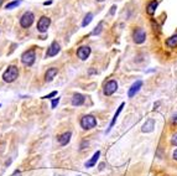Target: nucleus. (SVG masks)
Returning <instances> with one entry per match:
<instances>
[{"label": "nucleus", "instance_id": "f257e3e1", "mask_svg": "<svg viewBox=\"0 0 177 176\" xmlns=\"http://www.w3.org/2000/svg\"><path fill=\"white\" fill-rule=\"evenodd\" d=\"M19 76V70L16 66L11 65V66H7V68L5 70V72L2 73V80L7 83H12Z\"/></svg>", "mask_w": 177, "mask_h": 176}, {"label": "nucleus", "instance_id": "f03ea898", "mask_svg": "<svg viewBox=\"0 0 177 176\" xmlns=\"http://www.w3.org/2000/svg\"><path fill=\"white\" fill-rule=\"evenodd\" d=\"M81 127L84 129V130H89V129H93L95 125H97V119L90 115V114H87V115H83L81 118V122H79Z\"/></svg>", "mask_w": 177, "mask_h": 176}, {"label": "nucleus", "instance_id": "7ed1b4c3", "mask_svg": "<svg viewBox=\"0 0 177 176\" xmlns=\"http://www.w3.org/2000/svg\"><path fill=\"white\" fill-rule=\"evenodd\" d=\"M35 60H36V53H35L34 49L27 50L21 55V62L25 66H32L35 63Z\"/></svg>", "mask_w": 177, "mask_h": 176}, {"label": "nucleus", "instance_id": "20e7f679", "mask_svg": "<svg viewBox=\"0 0 177 176\" xmlns=\"http://www.w3.org/2000/svg\"><path fill=\"white\" fill-rule=\"evenodd\" d=\"M133 40L135 44L140 45V44H144L145 40H146V31L143 29V27H138L134 30L133 32Z\"/></svg>", "mask_w": 177, "mask_h": 176}, {"label": "nucleus", "instance_id": "39448f33", "mask_svg": "<svg viewBox=\"0 0 177 176\" xmlns=\"http://www.w3.org/2000/svg\"><path fill=\"white\" fill-rule=\"evenodd\" d=\"M34 20H35V16L31 11H26L21 17H20V25L24 27V29H27L30 27L32 24H34Z\"/></svg>", "mask_w": 177, "mask_h": 176}, {"label": "nucleus", "instance_id": "423d86ee", "mask_svg": "<svg viewBox=\"0 0 177 176\" xmlns=\"http://www.w3.org/2000/svg\"><path fill=\"white\" fill-rule=\"evenodd\" d=\"M50 25H51V19L47 16H41L40 20L37 21V31L41 34H45L50 27Z\"/></svg>", "mask_w": 177, "mask_h": 176}, {"label": "nucleus", "instance_id": "0eeeda50", "mask_svg": "<svg viewBox=\"0 0 177 176\" xmlns=\"http://www.w3.org/2000/svg\"><path fill=\"white\" fill-rule=\"evenodd\" d=\"M116 89H118V82H116L115 80H110L109 82H107V83L104 85L103 93H104L105 95H111V94H114V93L116 92Z\"/></svg>", "mask_w": 177, "mask_h": 176}, {"label": "nucleus", "instance_id": "6e6552de", "mask_svg": "<svg viewBox=\"0 0 177 176\" xmlns=\"http://www.w3.org/2000/svg\"><path fill=\"white\" fill-rule=\"evenodd\" d=\"M60 50H61V46H60V44H58L57 41H53V42L50 45V47L47 49V52H46V57H53V56H56V55L60 52Z\"/></svg>", "mask_w": 177, "mask_h": 176}, {"label": "nucleus", "instance_id": "1a4fd4ad", "mask_svg": "<svg viewBox=\"0 0 177 176\" xmlns=\"http://www.w3.org/2000/svg\"><path fill=\"white\" fill-rule=\"evenodd\" d=\"M143 87V81H135L133 85H131V87L129 88V90H128V97L129 98H133L134 95H136V93L141 89Z\"/></svg>", "mask_w": 177, "mask_h": 176}, {"label": "nucleus", "instance_id": "9d476101", "mask_svg": "<svg viewBox=\"0 0 177 176\" xmlns=\"http://www.w3.org/2000/svg\"><path fill=\"white\" fill-rule=\"evenodd\" d=\"M89 55H90V47H88V46H82V47H79V49L77 50V56H78V58H81L82 61L87 60L89 57Z\"/></svg>", "mask_w": 177, "mask_h": 176}, {"label": "nucleus", "instance_id": "9b49d317", "mask_svg": "<svg viewBox=\"0 0 177 176\" xmlns=\"http://www.w3.org/2000/svg\"><path fill=\"white\" fill-rule=\"evenodd\" d=\"M157 6H159V1H157V0H151V1H149L148 5H146V14L150 15V16H152V15L156 12Z\"/></svg>", "mask_w": 177, "mask_h": 176}, {"label": "nucleus", "instance_id": "f8f14e48", "mask_svg": "<svg viewBox=\"0 0 177 176\" xmlns=\"http://www.w3.org/2000/svg\"><path fill=\"white\" fill-rule=\"evenodd\" d=\"M84 100H86V98H84L83 94L76 93V94H73V97H72V105L79 107V105H82V104L84 103Z\"/></svg>", "mask_w": 177, "mask_h": 176}, {"label": "nucleus", "instance_id": "ddd939ff", "mask_svg": "<svg viewBox=\"0 0 177 176\" xmlns=\"http://www.w3.org/2000/svg\"><path fill=\"white\" fill-rule=\"evenodd\" d=\"M154 128H155V119L150 118V119H148L146 123L143 125L141 130H143V133H151V132L154 130Z\"/></svg>", "mask_w": 177, "mask_h": 176}, {"label": "nucleus", "instance_id": "4468645a", "mask_svg": "<svg viewBox=\"0 0 177 176\" xmlns=\"http://www.w3.org/2000/svg\"><path fill=\"white\" fill-rule=\"evenodd\" d=\"M71 137H72V133H71V132H66V133L61 134V135L58 137V143H60V145H62V146L67 145V144L70 143V140H71Z\"/></svg>", "mask_w": 177, "mask_h": 176}, {"label": "nucleus", "instance_id": "2eb2a0df", "mask_svg": "<svg viewBox=\"0 0 177 176\" xmlns=\"http://www.w3.org/2000/svg\"><path fill=\"white\" fill-rule=\"evenodd\" d=\"M57 72H58V70H57L56 67H51V68H48V70L46 71V73H45V81H46V82H51V81L56 77Z\"/></svg>", "mask_w": 177, "mask_h": 176}, {"label": "nucleus", "instance_id": "dca6fc26", "mask_svg": "<svg viewBox=\"0 0 177 176\" xmlns=\"http://www.w3.org/2000/svg\"><path fill=\"white\" fill-rule=\"evenodd\" d=\"M124 103H121L120 105H119V108H118V110L115 112V114H114V117H113V119H111V122H110V125H109V128H108V130H107V133H109L110 132V129L113 128V125L115 124V122H116V119H118V117H119V114L121 113V110H123V108H124Z\"/></svg>", "mask_w": 177, "mask_h": 176}, {"label": "nucleus", "instance_id": "f3484780", "mask_svg": "<svg viewBox=\"0 0 177 176\" xmlns=\"http://www.w3.org/2000/svg\"><path fill=\"white\" fill-rule=\"evenodd\" d=\"M99 156H100V151L94 153V155H93L88 161L86 163V168H93V166L97 164V161H98V159H99Z\"/></svg>", "mask_w": 177, "mask_h": 176}, {"label": "nucleus", "instance_id": "a211bd4d", "mask_svg": "<svg viewBox=\"0 0 177 176\" xmlns=\"http://www.w3.org/2000/svg\"><path fill=\"white\" fill-rule=\"evenodd\" d=\"M165 44H166V46H167V47H170V49L176 47L177 46V34L172 35V36H170V37H167Z\"/></svg>", "mask_w": 177, "mask_h": 176}, {"label": "nucleus", "instance_id": "6ab92c4d", "mask_svg": "<svg viewBox=\"0 0 177 176\" xmlns=\"http://www.w3.org/2000/svg\"><path fill=\"white\" fill-rule=\"evenodd\" d=\"M93 20V14L92 12H88L86 16H84V19H83V22H82V26L83 27H86V26H88L89 24H90V21Z\"/></svg>", "mask_w": 177, "mask_h": 176}, {"label": "nucleus", "instance_id": "aec40b11", "mask_svg": "<svg viewBox=\"0 0 177 176\" xmlns=\"http://www.w3.org/2000/svg\"><path fill=\"white\" fill-rule=\"evenodd\" d=\"M21 1H22V0H15V1H11V2H9V4H6V6H5V9H7V10H11V9H14V7H16V6H19V5L21 4Z\"/></svg>", "mask_w": 177, "mask_h": 176}, {"label": "nucleus", "instance_id": "412c9836", "mask_svg": "<svg viewBox=\"0 0 177 176\" xmlns=\"http://www.w3.org/2000/svg\"><path fill=\"white\" fill-rule=\"evenodd\" d=\"M103 26H104V21H100L98 24V26L92 31V35H99L102 32V30H103Z\"/></svg>", "mask_w": 177, "mask_h": 176}, {"label": "nucleus", "instance_id": "4be33fe9", "mask_svg": "<svg viewBox=\"0 0 177 176\" xmlns=\"http://www.w3.org/2000/svg\"><path fill=\"white\" fill-rule=\"evenodd\" d=\"M151 26H152V29H154V31H155L156 34H160V32H161V30H160V25H159L155 20H151Z\"/></svg>", "mask_w": 177, "mask_h": 176}, {"label": "nucleus", "instance_id": "5701e85b", "mask_svg": "<svg viewBox=\"0 0 177 176\" xmlns=\"http://www.w3.org/2000/svg\"><path fill=\"white\" fill-rule=\"evenodd\" d=\"M171 145H174V146H176L177 148V132L176 133H174L172 137H171Z\"/></svg>", "mask_w": 177, "mask_h": 176}, {"label": "nucleus", "instance_id": "b1692460", "mask_svg": "<svg viewBox=\"0 0 177 176\" xmlns=\"http://www.w3.org/2000/svg\"><path fill=\"white\" fill-rule=\"evenodd\" d=\"M171 125L172 127H176L177 125V112L171 117Z\"/></svg>", "mask_w": 177, "mask_h": 176}, {"label": "nucleus", "instance_id": "393cba45", "mask_svg": "<svg viewBox=\"0 0 177 176\" xmlns=\"http://www.w3.org/2000/svg\"><path fill=\"white\" fill-rule=\"evenodd\" d=\"M58 103H60V98H55V99L52 100V103H51V108L55 109V108L58 105Z\"/></svg>", "mask_w": 177, "mask_h": 176}, {"label": "nucleus", "instance_id": "a878e982", "mask_svg": "<svg viewBox=\"0 0 177 176\" xmlns=\"http://www.w3.org/2000/svg\"><path fill=\"white\" fill-rule=\"evenodd\" d=\"M55 95H57V92H56V90L51 92V93H50V94H47V95H43V97H42V99H47V98H52V97H55Z\"/></svg>", "mask_w": 177, "mask_h": 176}, {"label": "nucleus", "instance_id": "bb28decb", "mask_svg": "<svg viewBox=\"0 0 177 176\" xmlns=\"http://www.w3.org/2000/svg\"><path fill=\"white\" fill-rule=\"evenodd\" d=\"M172 159H174L175 161H177V148L174 150V153H172Z\"/></svg>", "mask_w": 177, "mask_h": 176}, {"label": "nucleus", "instance_id": "cd10ccee", "mask_svg": "<svg viewBox=\"0 0 177 176\" xmlns=\"http://www.w3.org/2000/svg\"><path fill=\"white\" fill-rule=\"evenodd\" d=\"M11 176H21V173H20L19 170H16V171H15V173H14Z\"/></svg>", "mask_w": 177, "mask_h": 176}, {"label": "nucleus", "instance_id": "c85d7f7f", "mask_svg": "<svg viewBox=\"0 0 177 176\" xmlns=\"http://www.w3.org/2000/svg\"><path fill=\"white\" fill-rule=\"evenodd\" d=\"M115 9H116V6H115V5H113V6H111V10H110V14H111V15L114 14V11H115Z\"/></svg>", "mask_w": 177, "mask_h": 176}, {"label": "nucleus", "instance_id": "c756f323", "mask_svg": "<svg viewBox=\"0 0 177 176\" xmlns=\"http://www.w3.org/2000/svg\"><path fill=\"white\" fill-rule=\"evenodd\" d=\"M51 4H52V1H51V0H48V1H45V2H43V5H51Z\"/></svg>", "mask_w": 177, "mask_h": 176}, {"label": "nucleus", "instance_id": "7c9ffc66", "mask_svg": "<svg viewBox=\"0 0 177 176\" xmlns=\"http://www.w3.org/2000/svg\"><path fill=\"white\" fill-rule=\"evenodd\" d=\"M2 2H4V0H0V6L2 5Z\"/></svg>", "mask_w": 177, "mask_h": 176}, {"label": "nucleus", "instance_id": "2f4dec72", "mask_svg": "<svg viewBox=\"0 0 177 176\" xmlns=\"http://www.w3.org/2000/svg\"><path fill=\"white\" fill-rule=\"evenodd\" d=\"M97 1H99V2H102V1H104V0H97Z\"/></svg>", "mask_w": 177, "mask_h": 176}, {"label": "nucleus", "instance_id": "473e14b6", "mask_svg": "<svg viewBox=\"0 0 177 176\" xmlns=\"http://www.w3.org/2000/svg\"><path fill=\"white\" fill-rule=\"evenodd\" d=\"M78 176H79V175H78Z\"/></svg>", "mask_w": 177, "mask_h": 176}]
</instances>
